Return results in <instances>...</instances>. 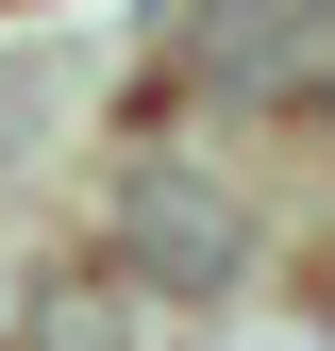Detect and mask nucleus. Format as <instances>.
Returning <instances> with one entry per match:
<instances>
[{
	"label": "nucleus",
	"mask_w": 335,
	"mask_h": 351,
	"mask_svg": "<svg viewBox=\"0 0 335 351\" xmlns=\"http://www.w3.org/2000/svg\"><path fill=\"white\" fill-rule=\"evenodd\" d=\"M319 67H335V0H218L185 34V84H218V101H302Z\"/></svg>",
	"instance_id": "2"
},
{
	"label": "nucleus",
	"mask_w": 335,
	"mask_h": 351,
	"mask_svg": "<svg viewBox=\"0 0 335 351\" xmlns=\"http://www.w3.org/2000/svg\"><path fill=\"white\" fill-rule=\"evenodd\" d=\"M117 335H135V318H117V285H51V301L17 318V351H117Z\"/></svg>",
	"instance_id": "3"
},
{
	"label": "nucleus",
	"mask_w": 335,
	"mask_h": 351,
	"mask_svg": "<svg viewBox=\"0 0 335 351\" xmlns=\"http://www.w3.org/2000/svg\"><path fill=\"white\" fill-rule=\"evenodd\" d=\"M319 318H335V251H319Z\"/></svg>",
	"instance_id": "4"
},
{
	"label": "nucleus",
	"mask_w": 335,
	"mask_h": 351,
	"mask_svg": "<svg viewBox=\"0 0 335 351\" xmlns=\"http://www.w3.org/2000/svg\"><path fill=\"white\" fill-rule=\"evenodd\" d=\"M117 251L168 285V301H218L251 268V201L235 184H201V167H135V201H117Z\"/></svg>",
	"instance_id": "1"
}]
</instances>
